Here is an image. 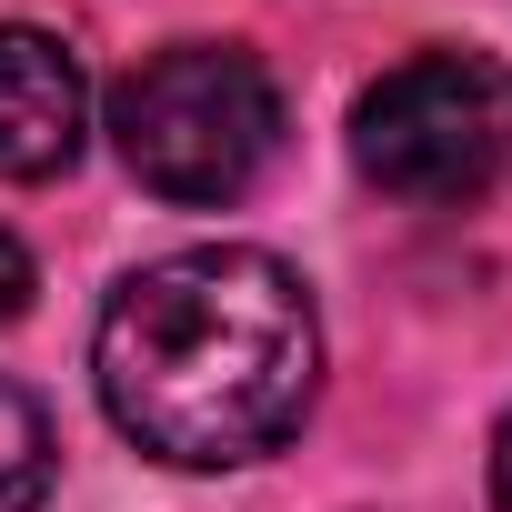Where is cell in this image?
<instances>
[{"instance_id": "obj_1", "label": "cell", "mask_w": 512, "mask_h": 512, "mask_svg": "<svg viewBox=\"0 0 512 512\" xmlns=\"http://www.w3.org/2000/svg\"><path fill=\"white\" fill-rule=\"evenodd\" d=\"M91 382L121 442L171 472H231L302 432L322 392V312L292 262L251 241H201L171 262H141L101 332Z\"/></svg>"}, {"instance_id": "obj_2", "label": "cell", "mask_w": 512, "mask_h": 512, "mask_svg": "<svg viewBox=\"0 0 512 512\" xmlns=\"http://www.w3.org/2000/svg\"><path fill=\"white\" fill-rule=\"evenodd\" d=\"M111 141L141 191L211 211L282 161V81L241 41H171L111 91Z\"/></svg>"}, {"instance_id": "obj_3", "label": "cell", "mask_w": 512, "mask_h": 512, "mask_svg": "<svg viewBox=\"0 0 512 512\" xmlns=\"http://www.w3.org/2000/svg\"><path fill=\"white\" fill-rule=\"evenodd\" d=\"M352 161L372 191L412 211L482 201L512 171V61L492 51H412L352 101Z\"/></svg>"}, {"instance_id": "obj_4", "label": "cell", "mask_w": 512, "mask_h": 512, "mask_svg": "<svg viewBox=\"0 0 512 512\" xmlns=\"http://www.w3.org/2000/svg\"><path fill=\"white\" fill-rule=\"evenodd\" d=\"M81 131H91L81 61L31 21H0V181H61L81 161Z\"/></svg>"}, {"instance_id": "obj_5", "label": "cell", "mask_w": 512, "mask_h": 512, "mask_svg": "<svg viewBox=\"0 0 512 512\" xmlns=\"http://www.w3.org/2000/svg\"><path fill=\"white\" fill-rule=\"evenodd\" d=\"M51 412L21 392V382H0V512H41L51 502Z\"/></svg>"}, {"instance_id": "obj_6", "label": "cell", "mask_w": 512, "mask_h": 512, "mask_svg": "<svg viewBox=\"0 0 512 512\" xmlns=\"http://www.w3.org/2000/svg\"><path fill=\"white\" fill-rule=\"evenodd\" d=\"M31 292H41V272H31V251L0 231V332H11L21 312H31Z\"/></svg>"}, {"instance_id": "obj_7", "label": "cell", "mask_w": 512, "mask_h": 512, "mask_svg": "<svg viewBox=\"0 0 512 512\" xmlns=\"http://www.w3.org/2000/svg\"><path fill=\"white\" fill-rule=\"evenodd\" d=\"M492 512H512V412H502V432H492Z\"/></svg>"}]
</instances>
